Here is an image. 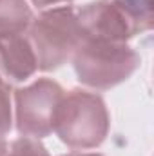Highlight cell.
<instances>
[{"instance_id":"obj_7","label":"cell","mask_w":154,"mask_h":156,"mask_svg":"<svg viewBox=\"0 0 154 156\" xmlns=\"http://www.w3.org/2000/svg\"><path fill=\"white\" fill-rule=\"evenodd\" d=\"M33 22V11L26 0H0V35L26 33Z\"/></svg>"},{"instance_id":"obj_5","label":"cell","mask_w":154,"mask_h":156,"mask_svg":"<svg viewBox=\"0 0 154 156\" xmlns=\"http://www.w3.org/2000/svg\"><path fill=\"white\" fill-rule=\"evenodd\" d=\"M65 91L49 78H38L27 87L15 91L16 129L22 136L45 138L54 129V118Z\"/></svg>"},{"instance_id":"obj_2","label":"cell","mask_w":154,"mask_h":156,"mask_svg":"<svg viewBox=\"0 0 154 156\" xmlns=\"http://www.w3.org/2000/svg\"><path fill=\"white\" fill-rule=\"evenodd\" d=\"M80 83L93 89H111L125 82L140 66V55L121 42L82 37L71 56Z\"/></svg>"},{"instance_id":"obj_1","label":"cell","mask_w":154,"mask_h":156,"mask_svg":"<svg viewBox=\"0 0 154 156\" xmlns=\"http://www.w3.org/2000/svg\"><path fill=\"white\" fill-rule=\"evenodd\" d=\"M82 37L127 44L152 29V0H96L76 11Z\"/></svg>"},{"instance_id":"obj_12","label":"cell","mask_w":154,"mask_h":156,"mask_svg":"<svg viewBox=\"0 0 154 156\" xmlns=\"http://www.w3.org/2000/svg\"><path fill=\"white\" fill-rule=\"evenodd\" d=\"M64 156H102V154H96V153H85V154H64Z\"/></svg>"},{"instance_id":"obj_11","label":"cell","mask_w":154,"mask_h":156,"mask_svg":"<svg viewBox=\"0 0 154 156\" xmlns=\"http://www.w3.org/2000/svg\"><path fill=\"white\" fill-rule=\"evenodd\" d=\"M7 153H9V147H7L5 140L0 136V156H7Z\"/></svg>"},{"instance_id":"obj_3","label":"cell","mask_w":154,"mask_h":156,"mask_svg":"<svg viewBox=\"0 0 154 156\" xmlns=\"http://www.w3.org/2000/svg\"><path fill=\"white\" fill-rule=\"evenodd\" d=\"M111 118L103 98L73 89L64 94L54 118V133L71 149H94L109 134Z\"/></svg>"},{"instance_id":"obj_10","label":"cell","mask_w":154,"mask_h":156,"mask_svg":"<svg viewBox=\"0 0 154 156\" xmlns=\"http://www.w3.org/2000/svg\"><path fill=\"white\" fill-rule=\"evenodd\" d=\"M37 7H47V5H56V4H62V2H73V0H31Z\"/></svg>"},{"instance_id":"obj_9","label":"cell","mask_w":154,"mask_h":156,"mask_svg":"<svg viewBox=\"0 0 154 156\" xmlns=\"http://www.w3.org/2000/svg\"><path fill=\"white\" fill-rule=\"evenodd\" d=\"M11 87L9 83L0 76V136L11 131Z\"/></svg>"},{"instance_id":"obj_6","label":"cell","mask_w":154,"mask_h":156,"mask_svg":"<svg viewBox=\"0 0 154 156\" xmlns=\"http://www.w3.org/2000/svg\"><path fill=\"white\" fill-rule=\"evenodd\" d=\"M38 71L35 49L24 33L0 35V73L13 82H24Z\"/></svg>"},{"instance_id":"obj_8","label":"cell","mask_w":154,"mask_h":156,"mask_svg":"<svg viewBox=\"0 0 154 156\" xmlns=\"http://www.w3.org/2000/svg\"><path fill=\"white\" fill-rule=\"evenodd\" d=\"M7 156H49L47 149L38 142V138L22 136L11 144Z\"/></svg>"},{"instance_id":"obj_4","label":"cell","mask_w":154,"mask_h":156,"mask_svg":"<svg viewBox=\"0 0 154 156\" xmlns=\"http://www.w3.org/2000/svg\"><path fill=\"white\" fill-rule=\"evenodd\" d=\"M82 29L73 5L53 7L40 13L29 26V42L35 49L40 71L62 67L75 53Z\"/></svg>"}]
</instances>
